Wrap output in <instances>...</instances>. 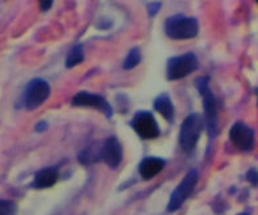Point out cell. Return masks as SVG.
<instances>
[{"label":"cell","instance_id":"obj_23","mask_svg":"<svg viewBox=\"0 0 258 215\" xmlns=\"http://www.w3.org/2000/svg\"><path fill=\"white\" fill-rule=\"evenodd\" d=\"M257 4H258V2H257Z\"/></svg>","mask_w":258,"mask_h":215},{"label":"cell","instance_id":"obj_13","mask_svg":"<svg viewBox=\"0 0 258 215\" xmlns=\"http://www.w3.org/2000/svg\"><path fill=\"white\" fill-rule=\"evenodd\" d=\"M154 110L158 114H161L163 119H166L167 122H173L174 106L167 94H161V95L157 96L156 100H154Z\"/></svg>","mask_w":258,"mask_h":215},{"label":"cell","instance_id":"obj_12","mask_svg":"<svg viewBox=\"0 0 258 215\" xmlns=\"http://www.w3.org/2000/svg\"><path fill=\"white\" fill-rule=\"evenodd\" d=\"M166 163L162 158L158 157H146L144 158L141 163H140L139 172L140 176L144 178V180H152L153 177H156L157 174L162 172V169L165 168Z\"/></svg>","mask_w":258,"mask_h":215},{"label":"cell","instance_id":"obj_21","mask_svg":"<svg viewBox=\"0 0 258 215\" xmlns=\"http://www.w3.org/2000/svg\"><path fill=\"white\" fill-rule=\"evenodd\" d=\"M48 128V123L46 122H40V123L36 124V127H34V130L37 131V132H42V131H45Z\"/></svg>","mask_w":258,"mask_h":215},{"label":"cell","instance_id":"obj_17","mask_svg":"<svg viewBox=\"0 0 258 215\" xmlns=\"http://www.w3.org/2000/svg\"><path fill=\"white\" fill-rule=\"evenodd\" d=\"M17 206L14 201L0 199V215H16Z\"/></svg>","mask_w":258,"mask_h":215},{"label":"cell","instance_id":"obj_5","mask_svg":"<svg viewBox=\"0 0 258 215\" xmlns=\"http://www.w3.org/2000/svg\"><path fill=\"white\" fill-rule=\"evenodd\" d=\"M198 181H199V172L197 169H191L184 176L183 180L179 182L175 190L173 191V194L170 197L169 205H167V211H177L178 208L183 205L184 201L190 197V194L194 191L195 186H197Z\"/></svg>","mask_w":258,"mask_h":215},{"label":"cell","instance_id":"obj_8","mask_svg":"<svg viewBox=\"0 0 258 215\" xmlns=\"http://www.w3.org/2000/svg\"><path fill=\"white\" fill-rule=\"evenodd\" d=\"M72 104L74 107H87V109H95L102 111L105 118H112L113 110L107 100L100 95L91 94L87 91H81L77 95H74L72 100Z\"/></svg>","mask_w":258,"mask_h":215},{"label":"cell","instance_id":"obj_2","mask_svg":"<svg viewBox=\"0 0 258 215\" xmlns=\"http://www.w3.org/2000/svg\"><path fill=\"white\" fill-rule=\"evenodd\" d=\"M165 32L167 37L173 40H187L197 36L199 32V24L197 19L178 14L167 19L165 23Z\"/></svg>","mask_w":258,"mask_h":215},{"label":"cell","instance_id":"obj_3","mask_svg":"<svg viewBox=\"0 0 258 215\" xmlns=\"http://www.w3.org/2000/svg\"><path fill=\"white\" fill-rule=\"evenodd\" d=\"M204 126H206V120L199 114H190L187 116L179 130V144L182 149L191 152L197 147Z\"/></svg>","mask_w":258,"mask_h":215},{"label":"cell","instance_id":"obj_7","mask_svg":"<svg viewBox=\"0 0 258 215\" xmlns=\"http://www.w3.org/2000/svg\"><path fill=\"white\" fill-rule=\"evenodd\" d=\"M131 124H132V128L136 131L137 135L144 140H152V139H157L160 136V127H158V123H157L153 114L149 113V111L137 113L133 116Z\"/></svg>","mask_w":258,"mask_h":215},{"label":"cell","instance_id":"obj_16","mask_svg":"<svg viewBox=\"0 0 258 215\" xmlns=\"http://www.w3.org/2000/svg\"><path fill=\"white\" fill-rule=\"evenodd\" d=\"M140 62H141V51L139 48H133L132 50H129L125 61L122 64V68L125 70H131V69L136 68Z\"/></svg>","mask_w":258,"mask_h":215},{"label":"cell","instance_id":"obj_11","mask_svg":"<svg viewBox=\"0 0 258 215\" xmlns=\"http://www.w3.org/2000/svg\"><path fill=\"white\" fill-rule=\"evenodd\" d=\"M58 177H59L58 168H44V169H41V171H38L37 173L34 174V180L32 186H33L34 189L50 188V186H53V185L58 181Z\"/></svg>","mask_w":258,"mask_h":215},{"label":"cell","instance_id":"obj_4","mask_svg":"<svg viewBox=\"0 0 258 215\" xmlns=\"http://www.w3.org/2000/svg\"><path fill=\"white\" fill-rule=\"evenodd\" d=\"M199 66L198 57L194 53H184V55L171 57L167 61L166 74L169 81L182 79L195 72Z\"/></svg>","mask_w":258,"mask_h":215},{"label":"cell","instance_id":"obj_15","mask_svg":"<svg viewBox=\"0 0 258 215\" xmlns=\"http://www.w3.org/2000/svg\"><path fill=\"white\" fill-rule=\"evenodd\" d=\"M83 60H85L83 45L78 44V45H75V46H73V49L70 50V53L68 55V57H66V62H64V65H66V68L72 69V68H74V66L82 64V62H83Z\"/></svg>","mask_w":258,"mask_h":215},{"label":"cell","instance_id":"obj_18","mask_svg":"<svg viewBox=\"0 0 258 215\" xmlns=\"http://www.w3.org/2000/svg\"><path fill=\"white\" fill-rule=\"evenodd\" d=\"M246 180H248V182H250V185H253V186H258V171L255 168L249 169L248 173H246Z\"/></svg>","mask_w":258,"mask_h":215},{"label":"cell","instance_id":"obj_19","mask_svg":"<svg viewBox=\"0 0 258 215\" xmlns=\"http://www.w3.org/2000/svg\"><path fill=\"white\" fill-rule=\"evenodd\" d=\"M161 3L160 2H156V3H150L149 4V15L150 16H154V15L160 11Z\"/></svg>","mask_w":258,"mask_h":215},{"label":"cell","instance_id":"obj_9","mask_svg":"<svg viewBox=\"0 0 258 215\" xmlns=\"http://www.w3.org/2000/svg\"><path fill=\"white\" fill-rule=\"evenodd\" d=\"M229 139L236 148L248 152L254 147V131L242 122H237L229 130Z\"/></svg>","mask_w":258,"mask_h":215},{"label":"cell","instance_id":"obj_14","mask_svg":"<svg viewBox=\"0 0 258 215\" xmlns=\"http://www.w3.org/2000/svg\"><path fill=\"white\" fill-rule=\"evenodd\" d=\"M78 158L82 164H92V163L102 160V147L96 149L95 145H89L79 153Z\"/></svg>","mask_w":258,"mask_h":215},{"label":"cell","instance_id":"obj_6","mask_svg":"<svg viewBox=\"0 0 258 215\" xmlns=\"http://www.w3.org/2000/svg\"><path fill=\"white\" fill-rule=\"evenodd\" d=\"M49 95H50V86L45 79H32L24 91V106L28 110L37 109L48 99Z\"/></svg>","mask_w":258,"mask_h":215},{"label":"cell","instance_id":"obj_1","mask_svg":"<svg viewBox=\"0 0 258 215\" xmlns=\"http://www.w3.org/2000/svg\"><path fill=\"white\" fill-rule=\"evenodd\" d=\"M195 86L203 99L204 120H206L210 139H212L218 132V102L212 90L210 89V77L204 75V77L197 78Z\"/></svg>","mask_w":258,"mask_h":215},{"label":"cell","instance_id":"obj_20","mask_svg":"<svg viewBox=\"0 0 258 215\" xmlns=\"http://www.w3.org/2000/svg\"><path fill=\"white\" fill-rule=\"evenodd\" d=\"M53 6V2L51 0H46V2H40V8L41 11H49Z\"/></svg>","mask_w":258,"mask_h":215},{"label":"cell","instance_id":"obj_22","mask_svg":"<svg viewBox=\"0 0 258 215\" xmlns=\"http://www.w3.org/2000/svg\"><path fill=\"white\" fill-rule=\"evenodd\" d=\"M240 215H249V214H246V212H244V214H240Z\"/></svg>","mask_w":258,"mask_h":215},{"label":"cell","instance_id":"obj_10","mask_svg":"<svg viewBox=\"0 0 258 215\" xmlns=\"http://www.w3.org/2000/svg\"><path fill=\"white\" fill-rule=\"evenodd\" d=\"M102 160L111 169H116L121 164L122 147L115 136L107 139L102 145Z\"/></svg>","mask_w":258,"mask_h":215}]
</instances>
